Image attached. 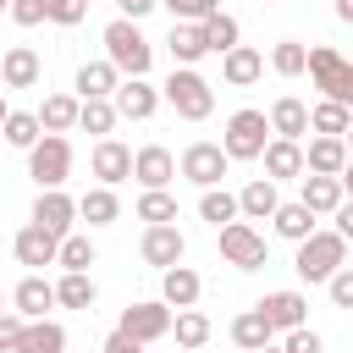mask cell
<instances>
[{
  "instance_id": "obj_1",
  "label": "cell",
  "mask_w": 353,
  "mask_h": 353,
  "mask_svg": "<svg viewBox=\"0 0 353 353\" xmlns=\"http://www.w3.org/2000/svg\"><path fill=\"white\" fill-rule=\"evenodd\" d=\"M99 39H105V61L116 66V77H149V66H154V44L143 39L138 22L116 17V22H105Z\"/></svg>"
},
{
  "instance_id": "obj_2",
  "label": "cell",
  "mask_w": 353,
  "mask_h": 353,
  "mask_svg": "<svg viewBox=\"0 0 353 353\" xmlns=\"http://www.w3.org/2000/svg\"><path fill=\"white\" fill-rule=\"evenodd\" d=\"M303 72L314 77V88H320L331 105H347V110H353V66H347L342 50H331V44L303 50Z\"/></svg>"
},
{
  "instance_id": "obj_3",
  "label": "cell",
  "mask_w": 353,
  "mask_h": 353,
  "mask_svg": "<svg viewBox=\"0 0 353 353\" xmlns=\"http://www.w3.org/2000/svg\"><path fill=\"white\" fill-rule=\"evenodd\" d=\"M336 265H347V237H342V232H309V237L298 243V254H292V270H298L309 287H325V276H331Z\"/></svg>"
},
{
  "instance_id": "obj_4",
  "label": "cell",
  "mask_w": 353,
  "mask_h": 353,
  "mask_svg": "<svg viewBox=\"0 0 353 353\" xmlns=\"http://www.w3.org/2000/svg\"><path fill=\"white\" fill-rule=\"evenodd\" d=\"M160 99H165V105H171L182 121H204V116L215 110V88H210V83H204L193 66H176V72L160 83Z\"/></svg>"
},
{
  "instance_id": "obj_5",
  "label": "cell",
  "mask_w": 353,
  "mask_h": 353,
  "mask_svg": "<svg viewBox=\"0 0 353 353\" xmlns=\"http://www.w3.org/2000/svg\"><path fill=\"white\" fill-rule=\"evenodd\" d=\"M265 143H270L265 110H232L226 116V132H221V154L226 160H259Z\"/></svg>"
},
{
  "instance_id": "obj_6",
  "label": "cell",
  "mask_w": 353,
  "mask_h": 353,
  "mask_svg": "<svg viewBox=\"0 0 353 353\" xmlns=\"http://www.w3.org/2000/svg\"><path fill=\"white\" fill-rule=\"evenodd\" d=\"M28 176L39 182V193H44V188H61V182L72 176V143L55 138V132H44V138L28 149Z\"/></svg>"
},
{
  "instance_id": "obj_7",
  "label": "cell",
  "mask_w": 353,
  "mask_h": 353,
  "mask_svg": "<svg viewBox=\"0 0 353 353\" xmlns=\"http://www.w3.org/2000/svg\"><path fill=\"white\" fill-rule=\"evenodd\" d=\"M171 314H176V309H165L160 298H138V303L121 309V325H116V331H121L127 342L149 347V342H160V336L171 331Z\"/></svg>"
},
{
  "instance_id": "obj_8",
  "label": "cell",
  "mask_w": 353,
  "mask_h": 353,
  "mask_svg": "<svg viewBox=\"0 0 353 353\" xmlns=\"http://www.w3.org/2000/svg\"><path fill=\"white\" fill-rule=\"evenodd\" d=\"M176 171H182V176H188L193 188H221V176L232 171V160L221 154V143H210V138H193V143L182 149Z\"/></svg>"
},
{
  "instance_id": "obj_9",
  "label": "cell",
  "mask_w": 353,
  "mask_h": 353,
  "mask_svg": "<svg viewBox=\"0 0 353 353\" xmlns=\"http://www.w3.org/2000/svg\"><path fill=\"white\" fill-rule=\"evenodd\" d=\"M221 259L237 265V270H259V265H265V232L248 226V221L221 226Z\"/></svg>"
},
{
  "instance_id": "obj_10",
  "label": "cell",
  "mask_w": 353,
  "mask_h": 353,
  "mask_svg": "<svg viewBox=\"0 0 353 353\" xmlns=\"http://www.w3.org/2000/svg\"><path fill=\"white\" fill-rule=\"evenodd\" d=\"M110 105H116L121 121H149V116L160 110V88H154L149 77H121L116 94H110Z\"/></svg>"
},
{
  "instance_id": "obj_11",
  "label": "cell",
  "mask_w": 353,
  "mask_h": 353,
  "mask_svg": "<svg viewBox=\"0 0 353 353\" xmlns=\"http://www.w3.org/2000/svg\"><path fill=\"white\" fill-rule=\"evenodd\" d=\"M132 176H138L143 193L171 188V182H176V154H171L165 143H143V149H132Z\"/></svg>"
},
{
  "instance_id": "obj_12",
  "label": "cell",
  "mask_w": 353,
  "mask_h": 353,
  "mask_svg": "<svg viewBox=\"0 0 353 353\" xmlns=\"http://www.w3.org/2000/svg\"><path fill=\"white\" fill-rule=\"evenodd\" d=\"M298 204H303L314 221H320V215H336V210L347 204V182H342V176H309V171H303V176H298Z\"/></svg>"
},
{
  "instance_id": "obj_13",
  "label": "cell",
  "mask_w": 353,
  "mask_h": 353,
  "mask_svg": "<svg viewBox=\"0 0 353 353\" xmlns=\"http://www.w3.org/2000/svg\"><path fill=\"white\" fill-rule=\"evenodd\" d=\"M33 226L50 232V237H66V232L77 226V199L61 193V188H44V193L33 199Z\"/></svg>"
},
{
  "instance_id": "obj_14",
  "label": "cell",
  "mask_w": 353,
  "mask_h": 353,
  "mask_svg": "<svg viewBox=\"0 0 353 353\" xmlns=\"http://www.w3.org/2000/svg\"><path fill=\"white\" fill-rule=\"evenodd\" d=\"M265 320H270V331H298V325H309V298L298 292V287H281V292H265L259 303H254Z\"/></svg>"
},
{
  "instance_id": "obj_15",
  "label": "cell",
  "mask_w": 353,
  "mask_h": 353,
  "mask_svg": "<svg viewBox=\"0 0 353 353\" xmlns=\"http://www.w3.org/2000/svg\"><path fill=\"white\" fill-rule=\"evenodd\" d=\"M88 171H94V182H99V188H116V182H127V176H132V149H127L121 138H99V143H94V154H88Z\"/></svg>"
},
{
  "instance_id": "obj_16",
  "label": "cell",
  "mask_w": 353,
  "mask_h": 353,
  "mask_svg": "<svg viewBox=\"0 0 353 353\" xmlns=\"http://www.w3.org/2000/svg\"><path fill=\"white\" fill-rule=\"evenodd\" d=\"M138 254H143V265H154V270H171V265H182V254H188V237L176 232V221H171V226H143V243H138Z\"/></svg>"
},
{
  "instance_id": "obj_17",
  "label": "cell",
  "mask_w": 353,
  "mask_h": 353,
  "mask_svg": "<svg viewBox=\"0 0 353 353\" xmlns=\"http://www.w3.org/2000/svg\"><path fill=\"white\" fill-rule=\"evenodd\" d=\"M39 77H44V61H39L33 44H6L0 50V83L6 88H39Z\"/></svg>"
},
{
  "instance_id": "obj_18",
  "label": "cell",
  "mask_w": 353,
  "mask_h": 353,
  "mask_svg": "<svg viewBox=\"0 0 353 353\" xmlns=\"http://www.w3.org/2000/svg\"><path fill=\"white\" fill-rule=\"evenodd\" d=\"M50 309H55V287H50L39 270H28V276L17 281V292H11V314H22V320H50Z\"/></svg>"
},
{
  "instance_id": "obj_19",
  "label": "cell",
  "mask_w": 353,
  "mask_h": 353,
  "mask_svg": "<svg viewBox=\"0 0 353 353\" xmlns=\"http://www.w3.org/2000/svg\"><path fill=\"white\" fill-rule=\"evenodd\" d=\"M265 127H270V138L303 143V132H309V105H303V99H292V94H281V99L265 110Z\"/></svg>"
},
{
  "instance_id": "obj_20",
  "label": "cell",
  "mask_w": 353,
  "mask_h": 353,
  "mask_svg": "<svg viewBox=\"0 0 353 353\" xmlns=\"http://www.w3.org/2000/svg\"><path fill=\"white\" fill-rule=\"evenodd\" d=\"M265 77V55L254 50V44H232L226 55H221V83L226 88H248V83H259Z\"/></svg>"
},
{
  "instance_id": "obj_21",
  "label": "cell",
  "mask_w": 353,
  "mask_h": 353,
  "mask_svg": "<svg viewBox=\"0 0 353 353\" xmlns=\"http://www.w3.org/2000/svg\"><path fill=\"white\" fill-rule=\"evenodd\" d=\"M265 160V182H298L303 176V143H287V138H270L259 149Z\"/></svg>"
},
{
  "instance_id": "obj_22",
  "label": "cell",
  "mask_w": 353,
  "mask_h": 353,
  "mask_svg": "<svg viewBox=\"0 0 353 353\" xmlns=\"http://www.w3.org/2000/svg\"><path fill=\"white\" fill-rule=\"evenodd\" d=\"M199 292H204V281H199L193 265H171V270H160V303H165V309H193Z\"/></svg>"
},
{
  "instance_id": "obj_23",
  "label": "cell",
  "mask_w": 353,
  "mask_h": 353,
  "mask_svg": "<svg viewBox=\"0 0 353 353\" xmlns=\"http://www.w3.org/2000/svg\"><path fill=\"white\" fill-rule=\"evenodd\" d=\"M55 248H61V237H50V232H39L33 221L11 237V254H17V265H28V270H39V265H55Z\"/></svg>"
},
{
  "instance_id": "obj_24",
  "label": "cell",
  "mask_w": 353,
  "mask_h": 353,
  "mask_svg": "<svg viewBox=\"0 0 353 353\" xmlns=\"http://www.w3.org/2000/svg\"><path fill=\"white\" fill-rule=\"evenodd\" d=\"M303 171H309V176H342V171H347V143H342V138H309Z\"/></svg>"
},
{
  "instance_id": "obj_25",
  "label": "cell",
  "mask_w": 353,
  "mask_h": 353,
  "mask_svg": "<svg viewBox=\"0 0 353 353\" xmlns=\"http://www.w3.org/2000/svg\"><path fill=\"white\" fill-rule=\"evenodd\" d=\"M33 121H39V132L66 138V132L77 127V94H44V105L33 110Z\"/></svg>"
},
{
  "instance_id": "obj_26",
  "label": "cell",
  "mask_w": 353,
  "mask_h": 353,
  "mask_svg": "<svg viewBox=\"0 0 353 353\" xmlns=\"http://www.w3.org/2000/svg\"><path fill=\"white\" fill-rule=\"evenodd\" d=\"M11 353H66V325L61 320H28Z\"/></svg>"
},
{
  "instance_id": "obj_27",
  "label": "cell",
  "mask_w": 353,
  "mask_h": 353,
  "mask_svg": "<svg viewBox=\"0 0 353 353\" xmlns=\"http://www.w3.org/2000/svg\"><path fill=\"white\" fill-rule=\"evenodd\" d=\"M281 204V193H276V182H265V176H254V182H243V193H237V215L254 226V221H270V210Z\"/></svg>"
},
{
  "instance_id": "obj_28",
  "label": "cell",
  "mask_w": 353,
  "mask_h": 353,
  "mask_svg": "<svg viewBox=\"0 0 353 353\" xmlns=\"http://www.w3.org/2000/svg\"><path fill=\"white\" fill-rule=\"evenodd\" d=\"M165 50H171V61L176 66H199L210 50H204V33H199V22H171V33H165Z\"/></svg>"
},
{
  "instance_id": "obj_29",
  "label": "cell",
  "mask_w": 353,
  "mask_h": 353,
  "mask_svg": "<svg viewBox=\"0 0 353 353\" xmlns=\"http://www.w3.org/2000/svg\"><path fill=\"white\" fill-rule=\"evenodd\" d=\"M50 287H55L61 309H94V298H99V287H94L88 270H61V281H50Z\"/></svg>"
},
{
  "instance_id": "obj_30",
  "label": "cell",
  "mask_w": 353,
  "mask_h": 353,
  "mask_svg": "<svg viewBox=\"0 0 353 353\" xmlns=\"http://www.w3.org/2000/svg\"><path fill=\"white\" fill-rule=\"evenodd\" d=\"M116 83H121V77H116L110 61H83V66H77V99H110Z\"/></svg>"
},
{
  "instance_id": "obj_31",
  "label": "cell",
  "mask_w": 353,
  "mask_h": 353,
  "mask_svg": "<svg viewBox=\"0 0 353 353\" xmlns=\"http://www.w3.org/2000/svg\"><path fill=\"white\" fill-rule=\"evenodd\" d=\"M116 215H121L116 188H88V193L77 199V221H88V226H116Z\"/></svg>"
},
{
  "instance_id": "obj_32",
  "label": "cell",
  "mask_w": 353,
  "mask_h": 353,
  "mask_svg": "<svg viewBox=\"0 0 353 353\" xmlns=\"http://www.w3.org/2000/svg\"><path fill=\"white\" fill-rule=\"evenodd\" d=\"M232 342H237L243 353H259V347L276 342V331H270V320H265L259 309H243V314L232 320Z\"/></svg>"
},
{
  "instance_id": "obj_33",
  "label": "cell",
  "mask_w": 353,
  "mask_h": 353,
  "mask_svg": "<svg viewBox=\"0 0 353 353\" xmlns=\"http://www.w3.org/2000/svg\"><path fill=\"white\" fill-rule=\"evenodd\" d=\"M270 226H276V237H287V243H303L309 232H320L314 215H309L298 199H292V204H276V210H270Z\"/></svg>"
},
{
  "instance_id": "obj_34",
  "label": "cell",
  "mask_w": 353,
  "mask_h": 353,
  "mask_svg": "<svg viewBox=\"0 0 353 353\" xmlns=\"http://www.w3.org/2000/svg\"><path fill=\"white\" fill-rule=\"evenodd\" d=\"M165 336H176V347H204L210 342V314L204 309H176Z\"/></svg>"
},
{
  "instance_id": "obj_35",
  "label": "cell",
  "mask_w": 353,
  "mask_h": 353,
  "mask_svg": "<svg viewBox=\"0 0 353 353\" xmlns=\"http://www.w3.org/2000/svg\"><path fill=\"white\" fill-rule=\"evenodd\" d=\"M199 221H210L215 232L232 226V221H237V193H226V188H204V193H199Z\"/></svg>"
},
{
  "instance_id": "obj_36",
  "label": "cell",
  "mask_w": 353,
  "mask_h": 353,
  "mask_svg": "<svg viewBox=\"0 0 353 353\" xmlns=\"http://www.w3.org/2000/svg\"><path fill=\"white\" fill-rule=\"evenodd\" d=\"M94 259H99V248H94L88 232H66L61 248H55V265H61V270H88Z\"/></svg>"
},
{
  "instance_id": "obj_37",
  "label": "cell",
  "mask_w": 353,
  "mask_h": 353,
  "mask_svg": "<svg viewBox=\"0 0 353 353\" xmlns=\"http://www.w3.org/2000/svg\"><path fill=\"white\" fill-rule=\"evenodd\" d=\"M199 33H204V50H210V55H226V50L237 44V17H226V11H210V17L199 22Z\"/></svg>"
},
{
  "instance_id": "obj_38",
  "label": "cell",
  "mask_w": 353,
  "mask_h": 353,
  "mask_svg": "<svg viewBox=\"0 0 353 353\" xmlns=\"http://www.w3.org/2000/svg\"><path fill=\"white\" fill-rule=\"evenodd\" d=\"M116 121H121V116H116V105H110V99H77V127H83V132L110 138V132H116Z\"/></svg>"
},
{
  "instance_id": "obj_39",
  "label": "cell",
  "mask_w": 353,
  "mask_h": 353,
  "mask_svg": "<svg viewBox=\"0 0 353 353\" xmlns=\"http://www.w3.org/2000/svg\"><path fill=\"white\" fill-rule=\"evenodd\" d=\"M309 127H314V138H342V132L353 127V110H347V105H331V99H320V105L309 110Z\"/></svg>"
},
{
  "instance_id": "obj_40",
  "label": "cell",
  "mask_w": 353,
  "mask_h": 353,
  "mask_svg": "<svg viewBox=\"0 0 353 353\" xmlns=\"http://www.w3.org/2000/svg\"><path fill=\"white\" fill-rule=\"evenodd\" d=\"M0 138H6L11 149H22V154H28V149H33V143H39L44 132H39L33 110H6V121H0Z\"/></svg>"
},
{
  "instance_id": "obj_41",
  "label": "cell",
  "mask_w": 353,
  "mask_h": 353,
  "mask_svg": "<svg viewBox=\"0 0 353 353\" xmlns=\"http://www.w3.org/2000/svg\"><path fill=\"white\" fill-rule=\"evenodd\" d=\"M138 221H149V226H171V221H176V193H171V188L138 193Z\"/></svg>"
},
{
  "instance_id": "obj_42",
  "label": "cell",
  "mask_w": 353,
  "mask_h": 353,
  "mask_svg": "<svg viewBox=\"0 0 353 353\" xmlns=\"http://www.w3.org/2000/svg\"><path fill=\"white\" fill-rule=\"evenodd\" d=\"M303 50H309V44L281 39V44L270 50V72H276V77H303Z\"/></svg>"
},
{
  "instance_id": "obj_43",
  "label": "cell",
  "mask_w": 353,
  "mask_h": 353,
  "mask_svg": "<svg viewBox=\"0 0 353 353\" xmlns=\"http://www.w3.org/2000/svg\"><path fill=\"white\" fill-rule=\"evenodd\" d=\"M83 17H88L83 0H44V22H55V28H77Z\"/></svg>"
},
{
  "instance_id": "obj_44",
  "label": "cell",
  "mask_w": 353,
  "mask_h": 353,
  "mask_svg": "<svg viewBox=\"0 0 353 353\" xmlns=\"http://www.w3.org/2000/svg\"><path fill=\"white\" fill-rule=\"evenodd\" d=\"M171 11V22H204L210 11H221V0H160Z\"/></svg>"
},
{
  "instance_id": "obj_45",
  "label": "cell",
  "mask_w": 353,
  "mask_h": 353,
  "mask_svg": "<svg viewBox=\"0 0 353 353\" xmlns=\"http://www.w3.org/2000/svg\"><path fill=\"white\" fill-rule=\"evenodd\" d=\"M325 292H331L336 309H353V265H336V270L325 276Z\"/></svg>"
},
{
  "instance_id": "obj_46",
  "label": "cell",
  "mask_w": 353,
  "mask_h": 353,
  "mask_svg": "<svg viewBox=\"0 0 353 353\" xmlns=\"http://www.w3.org/2000/svg\"><path fill=\"white\" fill-rule=\"evenodd\" d=\"M281 353H325V336L298 325V331H281Z\"/></svg>"
},
{
  "instance_id": "obj_47",
  "label": "cell",
  "mask_w": 353,
  "mask_h": 353,
  "mask_svg": "<svg viewBox=\"0 0 353 353\" xmlns=\"http://www.w3.org/2000/svg\"><path fill=\"white\" fill-rule=\"evenodd\" d=\"M6 17H11L17 28H39V22H44V0H11Z\"/></svg>"
},
{
  "instance_id": "obj_48",
  "label": "cell",
  "mask_w": 353,
  "mask_h": 353,
  "mask_svg": "<svg viewBox=\"0 0 353 353\" xmlns=\"http://www.w3.org/2000/svg\"><path fill=\"white\" fill-rule=\"evenodd\" d=\"M22 325H28L22 314H11V309H0V353H11V347H17V336H22Z\"/></svg>"
},
{
  "instance_id": "obj_49",
  "label": "cell",
  "mask_w": 353,
  "mask_h": 353,
  "mask_svg": "<svg viewBox=\"0 0 353 353\" xmlns=\"http://www.w3.org/2000/svg\"><path fill=\"white\" fill-rule=\"evenodd\" d=\"M116 6H121V17H127V22H143V17H149L160 0H116Z\"/></svg>"
},
{
  "instance_id": "obj_50",
  "label": "cell",
  "mask_w": 353,
  "mask_h": 353,
  "mask_svg": "<svg viewBox=\"0 0 353 353\" xmlns=\"http://www.w3.org/2000/svg\"><path fill=\"white\" fill-rule=\"evenodd\" d=\"M99 353H143V347H138V342H127V336H121V331H110V336H105V347H99Z\"/></svg>"
},
{
  "instance_id": "obj_51",
  "label": "cell",
  "mask_w": 353,
  "mask_h": 353,
  "mask_svg": "<svg viewBox=\"0 0 353 353\" xmlns=\"http://www.w3.org/2000/svg\"><path fill=\"white\" fill-rule=\"evenodd\" d=\"M331 11H336V22H353V0H336Z\"/></svg>"
},
{
  "instance_id": "obj_52",
  "label": "cell",
  "mask_w": 353,
  "mask_h": 353,
  "mask_svg": "<svg viewBox=\"0 0 353 353\" xmlns=\"http://www.w3.org/2000/svg\"><path fill=\"white\" fill-rule=\"evenodd\" d=\"M6 110H11V105H6V94H0V121H6Z\"/></svg>"
},
{
  "instance_id": "obj_53",
  "label": "cell",
  "mask_w": 353,
  "mask_h": 353,
  "mask_svg": "<svg viewBox=\"0 0 353 353\" xmlns=\"http://www.w3.org/2000/svg\"><path fill=\"white\" fill-rule=\"evenodd\" d=\"M259 353H281V347H276V342H270V347H259Z\"/></svg>"
},
{
  "instance_id": "obj_54",
  "label": "cell",
  "mask_w": 353,
  "mask_h": 353,
  "mask_svg": "<svg viewBox=\"0 0 353 353\" xmlns=\"http://www.w3.org/2000/svg\"><path fill=\"white\" fill-rule=\"evenodd\" d=\"M6 6H11V0H0V11H6Z\"/></svg>"
},
{
  "instance_id": "obj_55",
  "label": "cell",
  "mask_w": 353,
  "mask_h": 353,
  "mask_svg": "<svg viewBox=\"0 0 353 353\" xmlns=\"http://www.w3.org/2000/svg\"><path fill=\"white\" fill-rule=\"evenodd\" d=\"M259 6H276V0H259Z\"/></svg>"
},
{
  "instance_id": "obj_56",
  "label": "cell",
  "mask_w": 353,
  "mask_h": 353,
  "mask_svg": "<svg viewBox=\"0 0 353 353\" xmlns=\"http://www.w3.org/2000/svg\"><path fill=\"white\" fill-rule=\"evenodd\" d=\"M83 6H94V0H83Z\"/></svg>"
},
{
  "instance_id": "obj_57",
  "label": "cell",
  "mask_w": 353,
  "mask_h": 353,
  "mask_svg": "<svg viewBox=\"0 0 353 353\" xmlns=\"http://www.w3.org/2000/svg\"><path fill=\"white\" fill-rule=\"evenodd\" d=\"M0 309H6V298H0Z\"/></svg>"
}]
</instances>
